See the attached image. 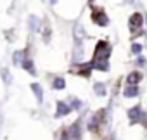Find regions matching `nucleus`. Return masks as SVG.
Here are the masks:
<instances>
[{
    "instance_id": "nucleus-1",
    "label": "nucleus",
    "mask_w": 147,
    "mask_h": 140,
    "mask_svg": "<svg viewBox=\"0 0 147 140\" xmlns=\"http://www.w3.org/2000/svg\"><path fill=\"white\" fill-rule=\"evenodd\" d=\"M111 52H113V48H111V45L107 42H99L97 47H95L94 61L90 62V66L94 69H97V71H107V67H109L107 59H109Z\"/></svg>"
},
{
    "instance_id": "nucleus-2",
    "label": "nucleus",
    "mask_w": 147,
    "mask_h": 140,
    "mask_svg": "<svg viewBox=\"0 0 147 140\" xmlns=\"http://www.w3.org/2000/svg\"><path fill=\"white\" fill-rule=\"evenodd\" d=\"M92 21H94L97 26H107V24H109L107 14H106L102 9H95V11L92 12Z\"/></svg>"
},
{
    "instance_id": "nucleus-3",
    "label": "nucleus",
    "mask_w": 147,
    "mask_h": 140,
    "mask_svg": "<svg viewBox=\"0 0 147 140\" xmlns=\"http://www.w3.org/2000/svg\"><path fill=\"white\" fill-rule=\"evenodd\" d=\"M142 24H144V16H142V14H138V12L131 14L130 21H128L130 31H131V33H137V31H138V30L142 28Z\"/></svg>"
},
{
    "instance_id": "nucleus-4",
    "label": "nucleus",
    "mask_w": 147,
    "mask_h": 140,
    "mask_svg": "<svg viewBox=\"0 0 147 140\" xmlns=\"http://www.w3.org/2000/svg\"><path fill=\"white\" fill-rule=\"evenodd\" d=\"M69 112H71V106L69 104H66L64 100H57L55 102V118H62V116H66Z\"/></svg>"
},
{
    "instance_id": "nucleus-5",
    "label": "nucleus",
    "mask_w": 147,
    "mask_h": 140,
    "mask_svg": "<svg viewBox=\"0 0 147 140\" xmlns=\"http://www.w3.org/2000/svg\"><path fill=\"white\" fill-rule=\"evenodd\" d=\"M24 59H26V50H16V52L12 54V62H14L16 66H21Z\"/></svg>"
},
{
    "instance_id": "nucleus-6",
    "label": "nucleus",
    "mask_w": 147,
    "mask_h": 140,
    "mask_svg": "<svg viewBox=\"0 0 147 140\" xmlns=\"http://www.w3.org/2000/svg\"><path fill=\"white\" fill-rule=\"evenodd\" d=\"M30 87H31V92L35 94V97H36V100H38V102L42 104V102H43V90H42V87H40L38 83H31Z\"/></svg>"
},
{
    "instance_id": "nucleus-7",
    "label": "nucleus",
    "mask_w": 147,
    "mask_h": 140,
    "mask_svg": "<svg viewBox=\"0 0 147 140\" xmlns=\"http://www.w3.org/2000/svg\"><path fill=\"white\" fill-rule=\"evenodd\" d=\"M140 80H142V75H140L138 71H133V73H130V75L126 76V83H128V85H138Z\"/></svg>"
},
{
    "instance_id": "nucleus-8",
    "label": "nucleus",
    "mask_w": 147,
    "mask_h": 140,
    "mask_svg": "<svg viewBox=\"0 0 147 140\" xmlns=\"http://www.w3.org/2000/svg\"><path fill=\"white\" fill-rule=\"evenodd\" d=\"M28 24H30V30H31L33 33H36V31L40 30V19H38L36 16H30V18H28Z\"/></svg>"
},
{
    "instance_id": "nucleus-9",
    "label": "nucleus",
    "mask_w": 147,
    "mask_h": 140,
    "mask_svg": "<svg viewBox=\"0 0 147 140\" xmlns=\"http://www.w3.org/2000/svg\"><path fill=\"white\" fill-rule=\"evenodd\" d=\"M123 95H125V97H137V95H138V87H137V85H128V87H125Z\"/></svg>"
},
{
    "instance_id": "nucleus-10",
    "label": "nucleus",
    "mask_w": 147,
    "mask_h": 140,
    "mask_svg": "<svg viewBox=\"0 0 147 140\" xmlns=\"http://www.w3.org/2000/svg\"><path fill=\"white\" fill-rule=\"evenodd\" d=\"M128 116H130V123H137V121L140 119V107H138V106L131 107V109L128 111Z\"/></svg>"
},
{
    "instance_id": "nucleus-11",
    "label": "nucleus",
    "mask_w": 147,
    "mask_h": 140,
    "mask_svg": "<svg viewBox=\"0 0 147 140\" xmlns=\"http://www.w3.org/2000/svg\"><path fill=\"white\" fill-rule=\"evenodd\" d=\"M69 137L75 138V140H80V138H82V137H80V121H76L75 125L69 128Z\"/></svg>"
},
{
    "instance_id": "nucleus-12",
    "label": "nucleus",
    "mask_w": 147,
    "mask_h": 140,
    "mask_svg": "<svg viewBox=\"0 0 147 140\" xmlns=\"http://www.w3.org/2000/svg\"><path fill=\"white\" fill-rule=\"evenodd\" d=\"M21 66L26 69V71H28L30 75H36V71H35V66H33V61H31V59H28V57H26V59L23 61V64H21Z\"/></svg>"
},
{
    "instance_id": "nucleus-13",
    "label": "nucleus",
    "mask_w": 147,
    "mask_h": 140,
    "mask_svg": "<svg viewBox=\"0 0 147 140\" xmlns=\"http://www.w3.org/2000/svg\"><path fill=\"white\" fill-rule=\"evenodd\" d=\"M0 76H2V80H4V85L5 87H9L11 83H12V76H11V73H9V69H2V71H0Z\"/></svg>"
},
{
    "instance_id": "nucleus-14",
    "label": "nucleus",
    "mask_w": 147,
    "mask_h": 140,
    "mask_svg": "<svg viewBox=\"0 0 147 140\" xmlns=\"http://www.w3.org/2000/svg\"><path fill=\"white\" fill-rule=\"evenodd\" d=\"M52 85H54L55 90H64V87H66V80L61 78V76H55L54 81H52Z\"/></svg>"
},
{
    "instance_id": "nucleus-15",
    "label": "nucleus",
    "mask_w": 147,
    "mask_h": 140,
    "mask_svg": "<svg viewBox=\"0 0 147 140\" xmlns=\"http://www.w3.org/2000/svg\"><path fill=\"white\" fill-rule=\"evenodd\" d=\"M94 92H95L99 97H104V95H106V87H104V83H95V85H94Z\"/></svg>"
},
{
    "instance_id": "nucleus-16",
    "label": "nucleus",
    "mask_w": 147,
    "mask_h": 140,
    "mask_svg": "<svg viewBox=\"0 0 147 140\" xmlns=\"http://www.w3.org/2000/svg\"><path fill=\"white\" fill-rule=\"evenodd\" d=\"M92 69H94V67H92L90 64H87L85 67H82L80 71H78V75H80V76H87V78H88V76H90V73H92Z\"/></svg>"
},
{
    "instance_id": "nucleus-17",
    "label": "nucleus",
    "mask_w": 147,
    "mask_h": 140,
    "mask_svg": "<svg viewBox=\"0 0 147 140\" xmlns=\"http://www.w3.org/2000/svg\"><path fill=\"white\" fill-rule=\"evenodd\" d=\"M83 55V50H82V45H76V50H75V61H80Z\"/></svg>"
},
{
    "instance_id": "nucleus-18",
    "label": "nucleus",
    "mask_w": 147,
    "mask_h": 140,
    "mask_svg": "<svg viewBox=\"0 0 147 140\" xmlns=\"http://www.w3.org/2000/svg\"><path fill=\"white\" fill-rule=\"evenodd\" d=\"M131 52L138 55V54L142 52V45H140V43H133V45H131Z\"/></svg>"
},
{
    "instance_id": "nucleus-19",
    "label": "nucleus",
    "mask_w": 147,
    "mask_h": 140,
    "mask_svg": "<svg viewBox=\"0 0 147 140\" xmlns=\"http://www.w3.org/2000/svg\"><path fill=\"white\" fill-rule=\"evenodd\" d=\"M71 102H73V107H76V109H78V107H82V100H78L76 97H73V99H71Z\"/></svg>"
},
{
    "instance_id": "nucleus-20",
    "label": "nucleus",
    "mask_w": 147,
    "mask_h": 140,
    "mask_svg": "<svg viewBox=\"0 0 147 140\" xmlns=\"http://www.w3.org/2000/svg\"><path fill=\"white\" fill-rule=\"evenodd\" d=\"M82 36V24H76V40Z\"/></svg>"
},
{
    "instance_id": "nucleus-21",
    "label": "nucleus",
    "mask_w": 147,
    "mask_h": 140,
    "mask_svg": "<svg viewBox=\"0 0 147 140\" xmlns=\"http://www.w3.org/2000/svg\"><path fill=\"white\" fill-rule=\"evenodd\" d=\"M61 140H71V137H69V131H64V133L61 135Z\"/></svg>"
},
{
    "instance_id": "nucleus-22",
    "label": "nucleus",
    "mask_w": 147,
    "mask_h": 140,
    "mask_svg": "<svg viewBox=\"0 0 147 140\" xmlns=\"http://www.w3.org/2000/svg\"><path fill=\"white\" fill-rule=\"evenodd\" d=\"M137 64H140V66H144V64H145V61H144V57H142V55H138V59H137Z\"/></svg>"
},
{
    "instance_id": "nucleus-23",
    "label": "nucleus",
    "mask_w": 147,
    "mask_h": 140,
    "mask_svg": "<svg viewBox=\"0 0 147 140\" xmlns=\"http://www.w3.org/2000/svg\"><path fill=\"white\" fill-rule=\"evenodd\" d=\"M2 121H4V118H2V114H0V128H2Z\"/></svg>"
},
{
    "instance_id": "nucleus-24",
    "label": "nucleus",
    "mask_w": 147,
    "mask_h": 140,
    "mask_svg": "<svg viewBox=\"0 0 147 140\" xmlns=\"http://www.w3.org/2000/svg\"><path fill=\"white\" fill-rule=\"evenodd\" d=\"M50 4H52V5H55V4H57V0H50Z\"/></svg>"
},
{
    "instance_id": "nucleus-25",
    "label": "nucleus",
    "mask_w": 147,
    "mask_h": 140,
    "mask_svg": "<svg viewBox=\"0 0 147 140\" xmlns=\"http://www.w3.org/2000/svg\"><path fill=\"white\" fill-rule=\"evenodd\" d=\"M107 140H113V137H111V138H107Z\"/></svg>"
}]
</instances>
